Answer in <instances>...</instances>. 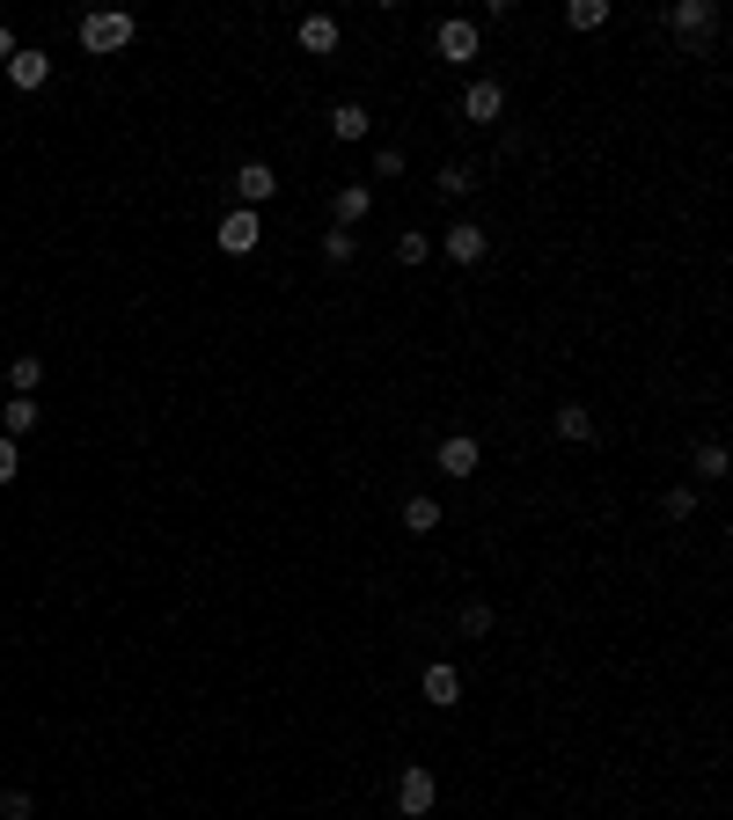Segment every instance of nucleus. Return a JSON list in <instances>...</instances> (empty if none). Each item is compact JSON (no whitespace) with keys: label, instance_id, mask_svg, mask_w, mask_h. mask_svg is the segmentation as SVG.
Wrapping results in <instances>:
<instances>
[{"label":"nucleus","instance_id":"f257e3e1","mask_svg":"<svg viewBox=\"0 0 733 820\" xmlns=\"http://www.w3.org/2000/svg\"><path fill=\"white\" fill-rule=\"evenodd\" d=\"M389 798H396V813H404V820H426L440 806V776L426 770V762H404L396 784H389Z\"/></svg>","mask_w":733,"mask_h":820},{"label":"nucleus","instance_id":"f03ea898","mask_svg":"<svg viewBox=\"0 0 733 820\" xmlns=\"http://www.w3.org/2000/svg\"><path fill=\"white\" fill-rule=\"evenodd\" d=\"M132 45V15L125 8H96V15H81V51L89 59H110V51Z\"/></svg>","mask_w":733,"mask_h":820},{"label":"nucleus","instance_id":"7ed1b4c3","mask_svg":"<svg viewBox=\"0 0 733 820\" xmlns=\"http://www.w3.org/2000/svg\"><path fill=\"white\" fill-rule=\"evenodd\" d=\"M433 51L447 59V67H469V59L485 51V37H477V23H469V15H447V23L433 30Z\"/></svg>","mask_w":733,"mask_h":820},{"label":"nucleus","instance_id":"20e7f679","mask_svg":"<svg viewBox=\"0 0 733 820\" xmlns=\"http://www.w3.org/2000/svg\"><path fill=\"white\" fill-rule=\"evenodd\" d=\"M265 242V220L249 213V206H235V213H220V257H249Z\"/></svg>","mask_w":733,"mask_h":820},{"label":"nucleus","instance_id":"39448f33","mask_svg":"<svg viewBox=\"0 0 733 820\" xmlns=\"http://www.w3.org/2000/svg\"><path fill=\"white\" fill-rule=\"evenodd\" d=\"M440 249H447L455 265H485L491 227H477V220H455V227H440Z\"/></svg>","mask_w":733,"mask_h":820},{"label":"nucleus","instance_id":"423d86ee","mask_svg":"<svg viewBox=\"0 0 733 820\" xmlns=\"http://www.w3.org/2000/svg\"><path fill=\"white\" fill-rule=\"evenodd\" d=\"M235 198H243L249 213L271 206V198H279V169H271V162H243V169H235Z\"/></svg>","mask_w":733,"mask_h":820},{"label":"nucleus","instance_id":"0eeeda50","mask_svg":"<svg viewBox=\"0 0 733 820\" xmlns=\"http://www.w3.org/2000/svg\"><path fill=\"white\" fill-rule=\"evenodd\" d=\"M418 689H426L433 711H455V703H463V675H455V659H433V667L418 675Z\"/></svg>","mask_w":733,"mask_h":820},{"label":"nucleus","instance_id":"6e6552de","mask_svg":"<svg viewBox=\"0 0 733 820\" xmlns=\"http://www.w3.org/2000/svg\"><path fill=\"white\" fill-rule=\"evenodd\" d=\"M477 461H485V455H477V440H469V433H447V440L433 447V469H447L455 483H463V477H477Z\"/></svg>","mask_w":733,"mask_h":820},{"label":"nucleus","instance_id":"1a4fd4ad","mask_svg":"<svg viewBox=\"0 0 733 820\" xmlns=\"http://www.w3.org/2000/svg\"><path fill=\"white\" fill-rule=\"evenodd\" d=\"M45 81H51V59H45V51H30V45H15V59H8V89L37 96Z\"/></svg>","mask_w":733,"mask_h":820},{"label":"nucleus","instance_id":"9d476101","mask_svg":"<svg viewBox=\"0 0 733 820\" xmlns=\"http://www.w3.org/2000/svg\"><path fill=\"white\" fill-rule=\"evenodd\" d=\"M499 110H507V89H499V81H469L463 89V118L469 125H499Z\"/></svg>","mask_w":733,"mask_h":820},{"label":"nucleus","instance_id":"9b49d317","mask_svg":"<svg viewBox=\"0 0 733 820\" xmlns=\"http://www.w3.org/2000/svg\"><path fill=\"white\" fill-rule=\"evenodd\" d=\"M366 213H374V191H366V184H338V198H330V227H345V235H352Z\"/></svg>","mask_w":733,"mask_h":820},{"label":"nucleus","instance_id":"f8f14e48","mask_svg":"<svg viewBox=\"0 0 733 820\" xmlns=\"http://www.w3.org/2000/svg\"><path fill=\"white\" fill-rule=\"evenodd\" d=\"M711 23H719L711 0H675V8H667V30H675V37H711Z\"/></svg>","mask_w":733,"mask_h":820},{"label":"nucleus","instance_id":"ddd939ff","mask_svg":"<svg viewBox=\"0 0 733 820\" xmlns=\"http://www.w3.org/2000/svg\"><path fill=\"white\" fill-rule=\"evenodd\" d=\"M293 37H301V51H309V59H330V51H338V15H301V30H293Z\"/></svg>","mask_w":733,"mask_h":820},{"label":"nucleus","instance_id":"4468645a","mask_svg":"<svg viewBox=\"0 0 733 820\" xmlns=\"http://www.w3.org/2000/svg\"><path fill=\"white\" fill-rule=\"evenodd\" d=\"M550 433H558L565 447H580V440H594V410H586V403H558V418H550Z\"/></svg>","mask_w":733,"mask_h":820},{"label":"nucleus","instance_id":"2eb2a0df","mask_svg":"<svg viewBox=\"0 0 733 820\" xmlns=\"http://www.w3.org/2000/svg\"><path fill=\"white\" fill-rule=\"evenodd\" d=\"M0 425H8V440H23V433H37V425H45V403H37V396H15V403L0 410Z\"/></svg>","mask_w":733,"mask_h":820},{"label":"nucleus","instance_id":"dca6fc26","mask_svg":"<svg viewBox=\"0 0 733 820\" xmlns=\"http://www.w3.org/2000/svg\"><path fill=\"white\" fill-rule=\"evenodd\" d=\"M433 191H440V198H469V191H477V169H469V162H440Z\"/></svg>","mask_w":733,"mask_h":820},{"label":"nucleus","instance_id":"f3484780","mask_svg":"<svg viewBox=\"0 0 733 820\" xmlns=\"http://www.w3.org/2000/svg\"><path fill=\"white\" fill-rule=\"evenodd\" d=\"M433 528H440V499H426V491L404 499V535H433Z\"/></svg>","mask_w":733,"mask_h":820},{"label":"nucleus","instance_id":"a211bd4d","mask_svg":"<svg viewBox=\"0 0 733 820\" xmlns=\"http://www.w3.org/2000/svg\"><path fill=\"white\" fill-rule=\"evenodd\" d=\"M8 382H15V396H37V382H45V360H37V352H15V360H8Z\"/></svg>","mask_w":733,"mask_h":820},{"label":"nucleus","instance_id":"6ab92c4d","mask_svg":"<svg viewBox=\"0 0 733 820\" xmlns=\"http://www.w3.org/2000/svg\"><path fill=\"white\" fill-rule=\"evenodd\" d=\"M366 103H338V110H330V132H338V140H366Z\"/></svg>","mask_w":733,"mask_h":820},{"label":"nucleus","instance_id":"aec40b11","mask_svg":"<svg viewBox=\"0 0 733 820\" xmlns=\"http://www.w3.org/2000/svg\"><path fill=\"white\" fill-rule=\"evenodd\" d=\"M609 23V0H572L565 8V30H602Z\"/></svg>","mask_w":733,"mask_h":820},{"label":"nucleus","instance_id":"412c9836","mask_svg":"<svg viewBox=\"0 0 733 820\" xmlns=\"http://www.w3.org/2000/svg\"><path fill=\"white\" fill-rule=\"evenodd\" d=\"M689 469H697L705 483H719V477H726V447H719V440H705V447L689 455Z\"/></svg>","mask_w":733,"mask_h":820},{"label":"nucleus","instance_id":"4be33fe9","mask_svg":"<svg viewBox=\"0 0 733 820\" xmlns=\"http://www.w3.org/2000/svg\"><path fill=\"white\" fill-rule=\"evenodd\" d=\"M455 630H463V637H491V608L485 601H463V608H455Z\"/></svg>","mask_w":733,"mask_h":820},{"label":"nucleus","instance_id":"5701e85b","mask_svg":"<svg viewBox=\"0 0 733 820\" xmlns=\"http://www.w3.org/2000/svg\"><path fill=\"white\" fill-rule=\"evenodd\" d=\"M366 176H382V184H396V176H404V147H374V162H366Z\"/></svg>","mask_w":733,"mask_h":820},{"label":"nucleus","instance_id":"b1692460","mask_svg":"<svg viewBox=\"0 0 733 820\" xmlns=\"http://www.w3.org/2000/svg\"><path fill=\"white\" fill-rule=\"evenodd\" d=\"M660 513H667V520H697V491H689V483H675V491L660 499Z\"/></svg>","mask_w":733,"mask_h":820},{"label":"nucleus","instance_id":"393cba45","mask_svg":"<svg viewBox=\"0 0 733 820\" xmlns=\"http://www.w3.org/2000/svg\"><path fill=\"white\" fill-rule=\"evenodd\" d=\"M352 249H360V242L345 235V227H330V235H323V265H352Z\"/></svg>","mask_w":733,"mask_h":820},{"label":"nucleus","instance_id":"a878e982","mask_svg":"<svg viewBox=\"0 0 733 820\" xmlns=\"http://www.w3.org/2000/svg\"><path fill=\"white\" fill-rule=\"evenodd\" d=\"M396 257H404V265H426V257H433V235H396Z\"/></svg>","mask_w":733,"mask_h":820},{"label":"nucleus","instance_id":"bb28decb","mask_svg":"<svg viewBox=\"0 0 733 820\" xmlns=\"http://www.w3.org/2000/svg\"><path fill=\"white\" fill-rule=\"evenodd\" d=\"M30 813H37V806H30V792H8V798H0V820H30Z\"/></svg>","mask_w":733,"mask_h":820},{"label":"nucleus","instance_id":"cd10ccee","mask_svg":"<svg viewBox=\"0 0 733 820\" xmlns=\"http://www.w3.org/2000/svg\"><path fill=\"white\" fill-rule=\"evenodd\" d=\"M15 469H23V461H15V440L0 433V483H15Z\"/></svg>","mask_w":733,"mask_h":820},{"label":"nucleus","instance_id":"c85d7f7f","mask_svg":"<svg viewBox=\"0 0 733 820\" xmlns=\"http://www.w3.org/2000/svg\"><path fill=\"white\" fill-rule=\"evenodd\" d=\"M8 59H15V30L0 23V67H8Z\"/></svg>","mask_w":733,"mask_h":820}]
</instances>
